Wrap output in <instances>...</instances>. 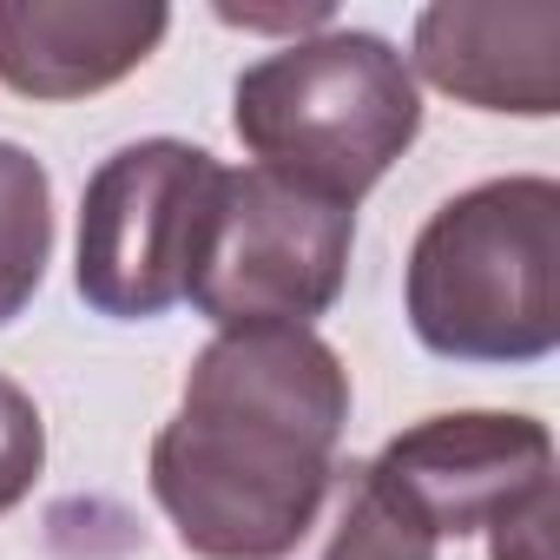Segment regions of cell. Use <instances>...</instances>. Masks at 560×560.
I'll list each match as a JSON object with an SVG mask.
<instances>
[{
  "label": "cell",
  "instance_id": "cell-2",
  "mask_svg": "<svg viewBox=\"0 0 560 560\" xmlns=\"http://www.w3.org/2000/svg\"><path fill=\"white\" fill-rule=\"evenodd\" d=\"M402 311L429 357L521 370L560 343V185L540 172L455 191L409 244Z\"/></svg>",
  "mask_w": 560,
  "mask_h": 560
},
{
  "label": "cell",
  "instance_id": "cell-9",
  "mask_svg": "<svg viewBox=\"0 0 560 560\" xmlns=\"http://www.w3.org/2000/svg\"><path fill=\"white\" fill-rule=\"evenodd\" d=\"M442 540L376 462H337L324 501L284 560H435Z\"/></svg>",
  "mask_w": 560,
  "mask_h": 560
},
{
  "label": "cell",
  "instance_id": "cell-5",
  "mask_svg": "<svg viewBox=\"0 0 560 560\" xmlns=\"http://www.w3.org/2000/svg\"><path fill=\"white\" fill-rule=\"evenodd\" d=\"M224 165L185 139H139L100 159L80 191V257L73 284L86 311L113 324H145L185 304L198 270Z\"/></svg>",
  "mask_w": 560,
  "mask_h": 560
},
{
  "label": "cell",
  "instance_id": "cell-3",
  "mask_svg": "<svg viewBox=\"0 0 560 560\" xmlns=\"http://www.w3.org/2000/svg\"><path fill=\"white\" fill-rule=\"evenodd\" d=\"M231 126L264 172L357 211V198L416 145L422 93L383 34L324 27L237 73Z\"/></svg>",
  "mask_w": 560,
  "mask_h": 560
},
{
  "label": "cell",
  "instance_id": "cell-6",
  "mask_svg": "<svg viewBox=\"0 0 560 560\" xmlns=\"http://www.w3.org/2000/svg\"><path fill=\"white\" fill-rule=\"evenodd\" d=\"M376 468L409 494V508L429 521L435 540L448 534L462 540L553 494V435L534 416L448 409V416H422L402 435H389Z\"/></svg>",
  "mask_w": 560,
  "mask_h": 560
},
{
  "label": "cell",
  "instance_id": "cell-4",
  "mask_svg": "<svg viewBox=\"0 0 560 560\" xmlns=\"http://www.w3.org/2000/svg\"><path fill=\"white\" fill-rule=\"evenodd\" d=\"M357 211L264 165L224 172L185 304L218 330H311L350 277Z\"/></svg>",
  "mask_w": 560,
  "mask_h": 560
},
{
  "label": "cell",
  "instance_id": "cell-8",
  "mask_svg": "<svg viewBox=\"0 0 560 560\" xmlns=\"http://www.w3.org/2000/svg\"><path fill=\"white\" fill-rule=\"evenodd\" d=\"M172 27L159 0H0V86L86 100L139 73Z\"/></svg>",
  "mask_w": 560,
  "mask_h": 560
},
{
  "label": "cell",
  "instance_id": "cell-11",
  "mask_svg": "<svg viewBox=\"0 0 560 560\" xmlns=\"http://www.w3.org/2000/svg\"><path fill=\"white\" fill-rule=\"evenodd\" d=\"M47 468V422L21 383L0 376V514H14Z\"/></svg>",
  "mask_w": 560,
  "mask_h": 560
},
{
  "label": "cell",
  "instance_id": "cell-1",
  "mask_svg": "<svg viewBox=\"0 0 560 560\" xmlns=\"http://www.w3.org/2000/svg\"><path fill=\"white\" fill-rule=\"evenodd\" d=\"M343 429L350 370L317 330H218L152 435V501L198 560H284Z\"/></svg>",
  "mask_w": 560,
  "mask_h": 560
},
{
  "label": "cell",
  "instance_id": "cell-10",
  "mask_svg": "<svg viewBox=\"0 0 560 560\" xmlns=\"http://www.w3.org/2000/svg\"><path fill=\"white\" fill-rule=\"evenodd\" d=\"M47 257H54V178L27 145L0 139V324H14L34 304Z\"/></svg>",
  "mask_w": 560,
  "mask_h": 560
},
{
  "label": "cell",
  "instance_id": "cell-12",
  "mask_svg": "<svg viewBox=\"0 0 560 560\" xmlns=\"http://www.w3.org/2000/svg\"><path fill=\"white\" fill-rule=\"evenodd\" d=\"M488 553L494 560H553V494L527 501L521 514L488 527Z\"/></svg>",
  "mask_w": 560,
  "mask_h": 560
},
{
  "label": "cell",
  "instance_id": "cell-7",
  "mask_svg": "<svg viewBox=\"0 0 560 560\" xmlns=\"http://www.w3.org/2000/svg\"><path fill=\"white\" fill-rule=\"evenodd\" d=\"M409 73L475 113H560V8L553 0H435L416 14Z\"/></svg>",
  "mask_w": 560,
  "mask_h": 560
}]
</instances>
